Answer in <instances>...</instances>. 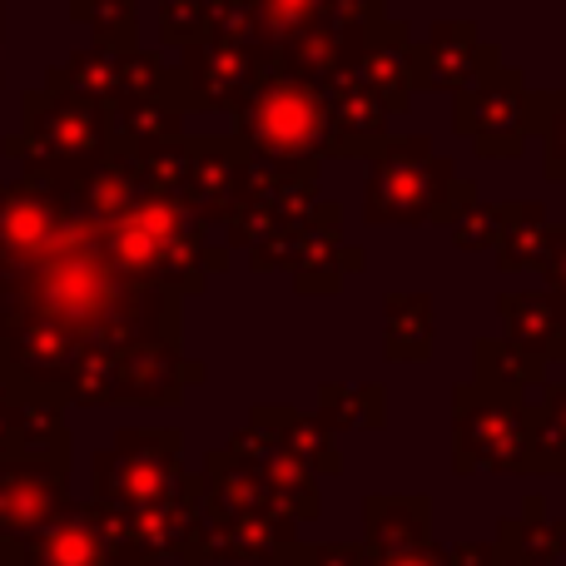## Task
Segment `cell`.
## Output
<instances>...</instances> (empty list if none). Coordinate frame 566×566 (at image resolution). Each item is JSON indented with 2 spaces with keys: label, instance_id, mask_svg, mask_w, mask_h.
Returning a JSON list of instances; mask_svg holds the SVG:
<instances>
[{
  "label": "cell",
  "instance_id": "cell-21",
  "mask_svg": "<svg viewBox=\"0 0 566 566\" xmlns=\"http://www.w3.org/2000/svg\"><path fill=\"white\" fill-rule=\"evenodd\" d=\"M249 205L274 209L283 224H303L318 205V165H279V159H259L244 155V169H239V195Z\"/></svg>",
  "mask_w": 566,
  "mask_h": 566
},
{
  "label": "cell",
  "instance_id": "cell-1",
  "mask_svg": "<svg viewBox=\"0 0 566 566\" xmlns=\"http://www.w3.org/2000/svg\"><path fill=\"white\" fill-rule=\"evenodd\" d=\"M15 328H55L80 353L185 343V293L119 274L105 229L65 199L55 165L20 159V175L0 179V333Z\"/></svg>",
  "mask_w": 566,
  "mask_h": 566
},
{
  "label": "cell",
  "instance_id": "cell-52",
  "mask_svg": "<svg viewBox=\"0 0 566 566\" xmlns=\"http://www.w3.org/2000/svg\"><path fill=\"white\" fill-rule=\"evenodd\" d=\"M0 85H6V70H0Z\"/></svg>",
  "mask_w": 566,
  "mask_h": 566
},
{
  "label": "cell",
  "instance_id": "cell-3",
  "mask_svg": "<svg viewBox=\"0 0 566 566\" xmlns=\"http://www.w3.org/2000/svg\"><path fill=\"white\" fill-rule=\"evenodd\" d=\"M452 472L462 478H542L537 412L482 382L452 388Z\"/></svg>",
  "mask_w": 566,
  "mask_h": 566
},
{
  "label": "cell",
  "instance_id": "cell-20",
  "mask_svg": "<svg viewBox=\"0 0 566 566\" xmlns=\"http://www.w3.org/2000/svg\"><path fill=\"white\" fill-rule=\"evenodd\" d=\"M432 542V497L422 492H368L363 497V547L368 557H402Z\"/></svg>",
  "mask_w": 566,
  "mask_h": 566
},
{
  "label": "cell",
  "instance_id": "cell-4",
  "mask_svg": "<svg viewBox=\"0 0 566 566\" xmlns=\"http://www.w3.org/2000/svg\"><path fill=\"white\" fill-rule=\"evenodd\" d=\"M458 179V165L432 149L428 135H388L382 149L368 159L363 185V219L373 229H418L432 224L448 185Z\"/></svg>",
  "mask_w": 566,
  "mask_h": 566
},
{
  "label": "cell",
  "instance_id": "cell-28",
  "mask_svg": "<svg viewBox=\"0 0 566 566\" xmlns=\"http://www.w3.org/2000/svg\"><path fill=\"white\" fill-rule=\"evenodd\" d=\"M502 313V338H512L517 348L537 353V358L557 363L562 358V308L552 289H522V293H502L497 298Z\"/></svg>",
  "mask_w": 566,
  "mask_h": 566
},
{
  "label": "cell",
  "instance_id": "cell-48",
  "mask_svg": "<svg viewBox=\"0 0 566 566\" xmlns=\"http://www.w3.org/2000/svg\"><path fill=\"white\" fill-rule=\"evenodd\" d=\"M557 308H562V348H566V293H557Z\"/></svg>",
  "mask_w": 566,
  "mask_h": 566
},
{
  "label": "cell",
  "instance_id": "cell-18",
  "mask_svg": "<svg viewBox=\"0 0 566 566\" xmlns=\"http://www.w3.org/2000/svg\"><path fill=\"white\" fill-rule=\"evenodd\" d=\"M185 85H179V70L165 90L155 95H139V99H115L109 105V149L119 155H139V149H155V145H175L185 139Z\"/></svg>",
  "mask_w": 566,
  "mask_h": 566
},
{
  "label": "cell",
  "instance_id": "cell-32",
  "mask_svg": "<svg viewBox=\"0 0 566 566\" xmlns=\"http://www.w3.org/2000/svg\"><path fill=\"white\" fill-rule=\"evenodd\" d=\"M115 70H119V50H105V45H85L75 55H65L60 65L45 70L40 85L50 90H70V95H85L95 105H115Z\"/></svg>",
  "mask_w": 566,
  "mask_h": 566
},
{
  "label": "cell",
  "instance_id": "cell-34",
  "mask_svg": "<svg viewBox=\"0 0 566 566\" xmlns=\"http://www.w3.org/2000/svg\"><path fill=\"white\" fill-rule=\"evenodd\" d=\"M328 0H254V45H283L289 35L318 25Z\"/></svg>",
  "mask_w": 566,
  "mask_h": 566
},
{
  "label": "cell",
  "instance_id": "cell-17",
  "mask_svg": "<svg viewBox=\"0 0 566 566\" xmlns=\"http://www.w3.org/2000/svg\"><path fill=\"white\" fill-rule=\"evenodd\" d=\"M323 95H328V125H333V155L338 159H373L388 139V109L382 99L363 85L353 70L323 80Z\"/></svg>",
  "mask_w": 566,
  "mask_h": 566
},
{
  "label": "cell",
  "instance_id": "cell-26",
  "mask_svg": "<svg viewBox=\"0 0 566 566\" xmlns=\"http://www.w3.org/2000/svg\"><path fill=\"white\" fill-rule=\"evenodd\" d=\"M497 269L502 274H537L542 259H547V244H552V219H547V205L537 199H507L497 205Z\"/></svg>",
  "mask_w": 566,
  "mask_h": 566
},
{
  "label": "cell",
  "instance_id": "cell-42",
  "mask_svg": "<svg viewBox=\"0 0 566 566\" xmlns=\"http://www.w3.org/2000/svg\"><path fill=\"white\" fill-rule=\"evenodd\" d=\"M537 274L552 293H566V224H552V244H547V259H542Z\"/></svg>",
  "mask_w": 566,
  "mask_h": 566
},
{
  "label": "cell",
  "instance_id": "cell-44",
  "mask_svg": "<svg viewBox=\"0 0 566 566\" xmlns=\"http://www.w3.org/2000/svg\"><path fill=\"white\" fill-rule=\"evenodd\" d=\"M502 552L497 542H458V547H448V566H497Z\"/></svg>",
  "mask_w": 566,
  "mask_h": 566
},
{
  "label": "cell",
  "instance_id": "cell-7",
  "mask_svg": "<svg viewBox=\"0 0 566 566\" xmlns=\"http://www.w3.org/2000/svg\"><path fill=\"white\" fill-rule=\"evenodd\" d=\"M363 249L343 244V209L333 199H318L313 214L303 224H293L283 239H274L269 249H254L249 254V269L254 274H289L293 289L308 293V298H328V293H343V279L363 274Z\"/></svg>",
  "mask_w": 566,
  "mask_h": 566
},
{
  "label": "cell",
  "instance_id": "cell-14",
  "mask_svg": "<svg viewBox=\"0 0 566 566\" xmlns=\"http://www.w3.org/2000/svg\"><path fill=\"white\" fill-rule=\"evenodd\" d=\"M239 169H244V145L234 135H185V185L179 199L195 209L205 229H219L239 195Z\"/></svg>",
  "mask_w": 566,
  "mask_h": 566
},
{
  "label": "cell",
  "instance_id": "cell-47",
  "mask_svg": "<svg viewBox=\"0 0 566 566\" xmlns=\"http://www.w3.org/2000/svg\"><path fill=\"white\" fill-rule=\"evenodd\" d=\"M552 478H562V482H566V448L557 452V468H552Z\"/></svg>",
  "mask_w": 566,
  "mask_h": 566
},
{
  "label": "cell",
  "instance_id": "cell-39",
  "mask_svg": "<svg viewBox=\"0 0 566 566\" xmlns=\"http://www.w3.org/2000/svg\"><path fill=\"white\" fill-rule=\"evenodd\" d=\"M283 566H373L368 547L363 542H303L289 552Z\"/></svg>",
  "mask_w": 566,
  "mask_h": 566
},
{
  "label": "cell",
  "instance_id": "cell-9",
  "mask_svg": "<svg viewBox=\"0 0 566 566\" xmlns=\"http://www.w3.org/2000/svg\"><path fill=\"white\" fill-rule=\"evenodd\" d=\"M70 448L0 452V537L25 542L70 507Z\"/></svg>",
  "mask_w": 566,
  "mask_h": 566
},
{
  "label": "cell",
  "instance_id": "cell-31",
  "mask_svg": "<svg viewBox=\"0 0 566 566\" xmlns=\"http://www.w3.org/2000/svg\"><path fill=\"white\" fill-rule=\"evenodd\" d=\"M318 422L328 432H382L388 428V388L382 382H323Z\"/></svg>",
  "mask_w": 566,
  "mask_h": 566
},
{
  "label": "cell",
  "instance_id": "cell-49",
  "mask_svg": "<svg viewBox=\"0 0 566 566\" xmlns=\"http://www.w3.org/2000/svg\"><path fill=\"white\" fill-rule=\"evenodd\" d=\"M0 40H6V0H0Z\"/></svg>",
  "mask_w": 566,
  "mask_h": 566
},
{
  "label": "cell",
  "instance_id": "cell-35",
  "mask_svg": "<svg viewBox=\"0 0 566 566\" xmlns=\"http://www.w3.org/2000/svg\"><path fill=\"white\" fill-rule=\"evenodd\" d=\"M129 169H135V179H139V189H145V195L179 199V185H185V139H175V145H155V149H139V155H129Z\"/></svg>",
  "mask_w": 566,
  "mask_h": 566
},
{
  "label": "cell",
  "instance_id": "cell-22",
  "mask_svg": "<svg viewBox=\"0 0 566 566\" xmlns=\"http://www.w3.org/2000/svg\"><path fill=\"white\" fill-rule=\"evenodd\" d=\"M363 40H368V30H348V25H333V20H318V25L289 35L283 45H259V55L323 85V80H333V75L358 65Z\"/></svg>",
  "mask_w": 566,
  "mask_h": 566
},
{
  "label": "cell",
  "instance_id": "cell-19",
  "mask_svg": "<svg viewBox=\"0 0 566 566\" xmlns=\"http://www.w3.org/2000/svg\"><path fill=\"white\" fill-rule=\"evenodd\" d=\"M412 40H418L412 25L388 15L382 25L368 30V40L358 50V65H353V75L382 99L388 115H402L412 105V95H418L412 90Z\"/></svg>",
  "mask_w": 566,
  "mask_h": 566
},
{
  "label": "cell",
  "instance_id": "cell-10",
  "mask_svg": "<svg viewBox=\"0 0 566 566\" xmlns=\"http://www.w3.org/2000/svg\"><path fill=\"white\" fill-rule=\"evenodd\" d=\"M522 99H527V75L512 65H497L488 80L452 95V129L462 139H472V149L482 159H517L527 149Z\"/></svg>",
  "mask_w": 566,
  "mask_h": 566
},
{
  "label": "cell",
  "instance_id": "cell-16",
  "mask_svg": "<svg viewBox=\"0 0 566 566\" xmlns=\"http://www.w3.org/2000/svg\"><path fill=\"white\" fill-rule=\"evenodd\" d=\"M229 448L264 472V482L274 488V497L283 502V512H289L293 522H318V512H323V492H318L323 478L298 458V452H289L274 432L259 428V422H244V428L229 438Z\"/></svg>",
  "mask_w": 566,
  "mask_h": 566
},
{
  "label": "cell",
  "instance_id": "cell-50",
  "mask_svg": "<svg viewBox=\"0 0 566 566\" xmlns=\"http://www.w3.org/2000/svg\"><path fill=\"white\" fill-rule=\"evenodd\" d=\"M497 566H527V562H507V557H502V562H497Z\"/></svg>",
  "mask_w": 566,
  "mask_h": 566
},
{
  "label": "cell",
  "instance_id": "cell-33",
  "mask_svg": "<svg viewBox=\"0 0 566 566\" xmlns=\"http://www.w3.org/2000/svg\"><path fill=\"white\" fill-rule=\"evenodd\" d=\"M70 20L95 35L105 50H135L139 45V0H70Z\"/></svg>",
  "mask_w": 566,
  "mask_h": 566
},
{
  "label": "cell",
  "instance_id": "cell-15",
  "mask_svg": "<svg viewBox=\"0 0 566 566\" xmlns=\"http://www.w3.org/2000/svg\"><path fill=\"white\" fill-rule=\"evenodd\" d=\"M70 448L65 398L0 368V452Z\"/></svg>",
  "mask_w": 566,
  "mask_h": 566
},
{
  "label": "cell",
  "instance_id": "cell-43",
  "mask_svg": "<svg viewBox=\"0 0 566 566\" xmlns=\"http://www.w3.org/2000/svg\"><path fill=\"white\" fill-rule=\"evenodd\" d=\"M478 195H482V189H478V179H452V185H448V195H442V205H438V214H432V224H442V229H448L452 219H458L462 209H468Z\"/></svg>",
  "mask_w": 566,
  "mask_h": 566
},
{
  "label": "cell",
  "instance_id": "cell-46",
  "mask_svg": "<svg viewBox=\"0 0 566 566\" xmlns=\"http://www.w3.org/2000/svg\"><path fill=\"white\" fill-rule=\"evenodd\" d=\"M0 566H25V557H20V542L0 537Z\"/></svg>",
  "mask_w": 566,
  "mask_h": 566
},
{
  "label": "cell",
  "instance_id": "cell-40",
  "mask_svg": "<svg viewBox=\"0 0 566 566\" xmlns=\"http://www.w3.org/2000/svg\"><path fill=\"white\" fill-rule=\"evenodd\" d=\"M209 35L219 40H254V0H199Z\"/></svg>",
  "mask_w": 566,
  "mask_h": 566
},
{
  "label": "cell",
  "instance_id": "cell-27",
  "mask_svg": "<svg viewBox=\"0 0 566 566\" xmlns=\"http://www.w3.org/2000/svg\"><path fill=\"white\" fill-rule=\"evenodd\" d=\"M249 422L269 428V432H274V438L283 442V448L298 452V458L308 462L318 478H338V472H343L338 432L323 428L318 412H293V408H283V402H259V408L249 412Z\"/></svg>",
  "mask_w": 566,
  "mask_h": 566
},
{
  "label": "cell",
  "instance_id": "cell-41",
  "mask_svg": "<svg viewBox=\"0 0 566 566\" xmlns=\"http://www.w3.org/2000/svg\"><path fill=\"white\" fill-rule=\"evenodd\" d=\"M542 169L547 179L566 185V90L552 95V109H547V125H542Z\"/></svg>",
  "mask_w": 566,
  "mask_h": 566
},
{
  "label": "cell",
  "instance_id": "cell-8",
  "mask_svg": "<svg viewBox=\"0 0 566 566\" xmlns=\"http://www.w3.org/2000/svg\"><path fill=\"white\" fill-rule=\"evenodd\" d=\"M298 547V522L264 512H205L189 527L179 562L185 566H283Z\"/></svg>",
  "mask_w": 566,
  "mask_h": 566
},
{
  "label": "cell",
  "instance_id": "cell-37",
  "mask_svg": "<svg viewBox=\"0 0 566 566\" xmlns=\"http://www.w3.org/2000/svg\"><path fill=\"white\" fill-rule=\"evenodd\" d=\"M209 40V20L199 0H159V45L165 50H189Z\"/></svg>",
  "mask_w": 566,
  "mask_h": 566
},
{
  "label": "cell",
  "instance_id": "cell-6",
  "mask_svg": "<svg viewBox=\"0 0 566 566\" xmlns=\"http://www.w3.org/2000/svg\"><path fill=\"white\" fill-rule=\"evenodd\" d=\"M109 149V109L70 90L35 85L20 95V135L0 139L6 159H45V165H85Z\"/></svg>",
  "mask_w": 566,
  "mask_h": 566
},
{
  "label": "cell",
  "instance_id": "cell-25",
  "mask_svg": "<svg viewBox=\"0 0 566 566\" xmlns=\"http://www.w3.org/2000/svg\"><path fill=\"white\" fill-rule=\"evenodd\" d=\"M497 552L507 562H527V566H557L566 557V522L547 512V497L532 492L522 502V512L497 522Z\"/></svg>",
  "mask_w": 566,
  "mask_h": 566
},
{
  "label": "cell",
  "instance_id": "cell-23",
  "mask_svg": "<svg viewBox=\"0 0 566 566\" xmlns=\"http://www.w3.org/2000/svg\"><path fill=\"white\" fill-rule=\"evenodd\" d=\"M25 566H119V557L109 552V542L99 537V527L90 522L85 502H70L50 527L30 532L20 542Z\"/></svg>",
  "mask_w": 566,
  "mask_h": 566
},
{
  "label": "cell",
  "instance_id": "cell-5",
  "mask_svg": "<svg viewBox=\"0 0 566 566\" xmlns=\"http://www.w3.org/2000/svg\"><path fill=\"white\" fill-rule=\"evenodd\" d=\"M185 478V432L179 428H119L90 462V497L119 512L159 507Z\"/></svg>",
  "mask_w": 566,
  "mask_h": 566
},
{
  "label": "cell",
  "instance_id": "cell-38",
  "mask_svg": "<svg viewBox=\"0 0 566 566\" xmlns=\"http://www.w3.org/2000/svg\"><path fill=\"white\" fill-rule=\"evenodd\" d=\"M497 229H502L497 205H488V199L478 195V199H472V205L448 224V239H452V249H462V254H488V249L497 244Z\"/></svg>",
  "mask_w": 566,
  "mask_h": 566
},
{
  "label": "cell",
  "instance_id": "cell-51",
  "mask_svg": "<svg viewBox=\"0 0 566 566\" xmlns=\"http://www.w3.org/2000/svg\"><path fill=\"white\" fill-rule=\"evenodd\" d=\"M135 566H159V562H135Z\"/></svg>",
  "mask_w": 566,
  "mask_h": 566
},
{
  "label": "cell",
  "instance_id": "cell-12",
  "mask_svg": "<svg viewBox=\"0 0 566 566\" xmlns=\"http://www.w3.org/2000/svg\"><path fill=\"white\" fill-rule=\"evenodd\" d=\"M209 378L199 358H185V343L145 338L115 353V402L125 408H179L189 388Z\"/></svg>",
  "mask_w": 566,
  "mask_h": 566
},
{
  "label": "cell",
  "instance_id": "cell-45",
  "mask_svg": "<svg viewBox=\"0 0 566 566\" xmlns=\"http://www.w3.org/2000/svg\"><path fill=\"white\" fill-rule=\"evenodd\" d=\"M373 566H448V547H438V542H422V547L402 552V557H378Z\"/></svg>",
  "mask_w": 566,
  "mask_h": 566
},
{
  "label": "cell",
  "instance_id": "cell-11",
  "mask_svg": "<svg viewBox=\"0 0 566 566\" xmlns=\"http://www.w3.org/2000/svg\"><path fill=\"white\" fill-rule=\"evenodd\" d=\"M179 85H185L189 115H234L239 99L249 95L259 70L254 40H199V45L179 50Z\"/></svg>",
  "mask_w": 566,
  "mask_h": 566
},
{
  "label": "cell",
  "instance_id": "cell-2",
  "mask_svg": "<svg viewBox=\"0 0 566 566\" xmlns=\"http://www.w3.org/2000/svg\"><path fill=\"white\" fill-rule=\"evenodd\" d=\"M234 139L244 155L279 159V165H323L333 159L328 95L318 80L293 75L259 55L254 85L234 109Z\"/></svg>",
  "mask_w": 566,
  "mask_h": 566
},
{
  "label": "cell",
  "instance_id": "cell-30",
  "mask_svg": "<svg viewBox=\"0 0 566 566\" xmlns=\"http://www.w3.org/2000/svg\"><path fill=\"white\" fill-rule=\"evenodd\" d=\"M547 368H552L547 358L517 348L512 338H478V348H472V373H478L472 382L507 392V398H532L547 382Z\"/></svg>",
  "mask_w": 566,
  "mask_h": 566
},
{
  "label": "cell",
  "instance_id": "cell-24",
  "mask_svg": "<svg viewBox=\"0 0 566 566\" xmlns=\"http://www.w3.org/2000/svg\"><path fill=\"white\" fill-rule=\"evenodd\" d=\"M199 472H205V492H209L205 512H264V517H289L283 502L274 497V488L264 482V472H259L249 458H239L229 442L209 452Z\"/></svg>",
  "mask_w": 566,
  "mask_h": 566
},
{
  "label": "cell",
  "instance_id": "cell-29",
  "mask_svg": "<svg viewBox=\"0 0 566 566\" xmlns=\"http://www.w3.org/2000/svg\"><path fill=\"white\" fill-rule=\"evenodd\" d=\"M438 348V308L428 293H388L382 303V358L428 363Z\"/></svg>",
  "mask_w": 566,
  "mask_h": 566
},
{
  "label": "cell",
  "instance_id": "cell-13",
  "mask_svg": "<svg viewBox=\"0 0 566 566\" xmlns=\"http://www.w3.org/2000/svg\"><path fill=\"white\" fill-rule=\"evenodd\" d=\"M497 65L502 50L488 45L472 20H432L428 35L412 40V90L458 95V90L488 80Z\"/></svg>",
  "mask_w": 566,
  "mask_h": 566
},
{
  "label": "cell",
  "instance_id": "cell-36",
  "mask_svg": "<svg viewBox=\"0 0 566 566\" xmlns=\"http://www.w3.org/2000/svg\"><path fill=\"white\" fill-rule=\"evenodd\" d=\"M175 80V65L155 55V50H119V70H115V99H139V95H155Z\"/></svg>",
  "mask_w": 566,
  "mask_h": 566
}]
</instances>
